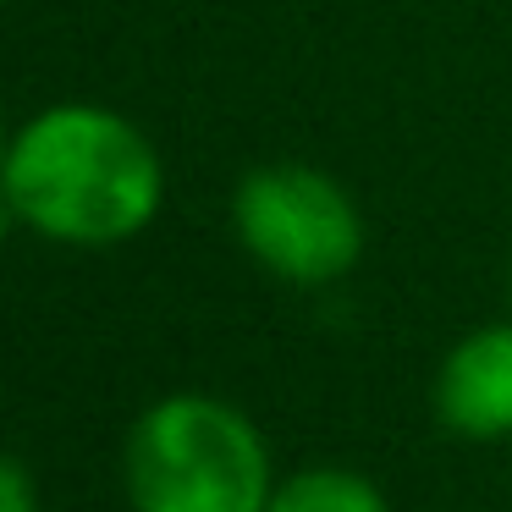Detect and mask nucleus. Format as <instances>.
Instances as JSON below:
<instances>
[{
  "label": "nucleus",
  "mask_w": 512,
  "mask_h": 512,
  "mask_svg": "<svg viewBox=\"0 0 512 512\" xmlns=\"http://www.w3.org/2000/svg\"><path fill=\"white\" fill-rule=\"evenodd\" d=\"M6 155H12V138H6V122H0V171H6Z\"/></svg>",
  "instance_id": "0eeeda50"
},
{
  "label": "nucleus",
  "mask_w": 512,
  "mask_h": 512,
  "mask_svg": "<svg viewBox=\"0 0 512 512\" xmlns=\"http://www.w3.org/2000/svg\"><path fill=\"white\" fill-rule=\"evenodd\" d=\"M265 512H391V501L358 468L320 463V468H298V474L276 479Z\"/></svg>",
  "instance_id": "39448f33"
},
{
  "label": "nucleus",
  "mask_w": 512,
  "mask_h": 512,
  "mask_svg": "<svg viewBox=\"0 0 512 512\" xmlns=\"http://www.w3.org/2000/svg\"><path fill=\"white\" fill-rule=\"evenodd\" d=\"M0 512H39V479L12 452H0Z\"/></svg>",
  "instance_id": "423d86ee"
},
{
  "label": "nucleus",
  "mask_w": 512,
  "mask_h": 512,
  "mask_svg": "<svg viewBox=\"0 0 512 512\" xmlns=\"http://www.w3.org/2000/svg\"><path fill=\"white\" fill-rule=\"evenodd\" d=\"M435 419L463 441L512 435V325H479L441 358Z\"/></svg>",
  "instance_id": "20e7f679"
},
{
  "label": "nucleus",
  "mask_w": 512,
  "mask_h": 512,
  "mask_svg": "<svg viewBox=\"0 0 512 512\" xmlns=\"http://www.w3.org/2000/svg\"><path fill=\"white\" fill-rule=\"evenodd\" d=\"M166 171L149 138L105 105H50L12 138L0 199L50 243L111 248L160 210Z\"/></svg>",
  "instance_id": "f257e3e1"
},
{
  "label": "nucleus",
  "mask_w": 512,
  "mask_h": 512,
  "mask_svg": "<svg viewBox=\"0 0 512 512\" xmlns=\"http://www.w3.org/2000/svg\"><path fill=\"white\" fill-rule=\"evenodd\" d=\"M237 243L292 287L342 281L364 254V215L342 182L309 166H265L232 193Z\"/></svg>",
  "instance_id": "7ed1b4c3"
},
{
  "label": "nucleus",
  "mask_w": 512,
  "mask_h": 512,
  "mask_svg": "<svg viewBox=\"0 0 512 512\" xmlns=\"http://www.w3.org/2000/svg\"><path fill=\"white\" fill-rule=\"evenodd\" d=\"M133 512H265L276 490L270 446L243 408L210 391H171L127 430Z\"/></svg>",
  "instance_id": "f03ea898"
}]
</instances>
